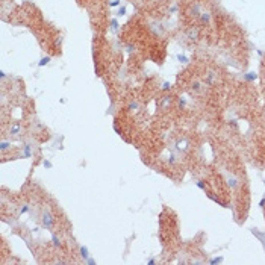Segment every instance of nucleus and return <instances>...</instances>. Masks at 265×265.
Instances as JSON below:
<instances>
[{"mask_svg": "<svg viewBox=\"0 0 265 265\" xmlns=\"http://www.w3.org/2000/svg\"><path fill=\"white\" fill-rule=\"evenodd\" d=\"M41 221H42V226L47 227V229H52V227H53V217H52V214H50L49 209H44V211H42Z\"/></svg>", "mask_w": 265, "mask_h": 265, "instance_id": "f257e3e1", "label": "nucleus"}, {"mask_svg": "<svg viewBox=\"0 0 265 265\" xmlns=\"http://www.w3.org/2000/svg\"><path fill=\"white\" fill-rule=\"evenodd\" d=\"M9 134H11V135H20V134H21V124H20V123L11 124V126H9Z\"/></svg>", "mask_w": 265, "mask_h": 265, "instance_id": "f03ea898", "label": "nucleus"}, {"mask_svg": "<svg viewBox=\"0 0 265 265\" xmlns=\"http://www.w3.org/2000/svg\"><path fill=\"white\" fill-rule=\"evenodd\" d=\"M9 147H11L9 142H8V141H3V142H2V147H0V148H2V152H5V150H8Z\"/></svg>", "mask_w": 265, "mask_h": 265, "instance_id": "7ed1b4c3", "label": "nucleus"}, {"mask_svg": "<svg viewBox=\"0 0 265 265\" xmlns=\"http://www.w3.org/2000/svg\"><path fill=\"white\" fill-rule=\"evenodd\" d=\"M30 155H32V152H30V146L28 144V146H24V156H28V158H29Z\"/></svg>", "mask_w": 265, "mask_h": 265, "instance_id": "20e7f679", "label": "nucleus"}, {"mask_svg": "<svg viewBox=\"0 0 265 265\" xmlns=\"http://www.w3.org/2000/svg\"><path fill=\"white\" fill-rule=\"evenodd\" d=\"M52 240H53V244H55V246H61V240L58 238V235H53Z\"/></svg>", "mask_w": 265, "mask_h": 265, "instance_id": "39448f33", "label": "nucleus"}, {"mask_svg": "<svg viewBox=\"0 0 265 265\" xmlns=\"http://www.w3.org/2000/svg\"><path fill=\"white\" fill-rule=\"evenodd\" d=\"M81 253H82V256L83 258H88L89 254H88V250H87V247H81Z\"/></svg>", "mask_w": 265, "mask_h": 265, "instance_id": "423d86ee", "label": "nucleus"}, {"mask_svg": "<svg viewBox=\"0 0 265 265\" xmlns=\"http://www.w3.org/2000/svg\"><path fill=\"white\" fill-rule=\"evenodd\" d=\"M167 105H170V97H165V99H164V102H162V108H164V106H167Z\"/></svg>", "mask_w": 265, "mask_h": 265, "instance_id": "0eeeda50", "label": "nucleus"}, {"mask_svg": "<svg viewBox=\"0 0 265 265\" xmlns=\"http://www.w3.org/2000/svg\"><path fill=\"white\" fill-rule=\"evenodd\" d=\"M28 211H29V206H26V205H24V206H21V209H20L21 214H23V212H28Z\"/></svg>", "mask_w": 265, "mask_h": 265, "instance_id": "6e6552de", "label": "nucleus"}, {"mask_svg": "<svg viewBox=\"0 0 265 265\" xmlns=\"http://www.w3.org/2000/svg\"><path fill=\"white\" fill-rule=\"evenodd\" d=\"M129 108H130V109H135V108H138V103H130V105H129Z\"/></svg>", "mask_w": 265, "mask_h": 265, "instance_id": "1a4fd4ad", "label": "nucleus"}]
</instances>
